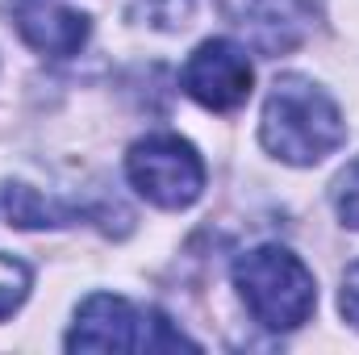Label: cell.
<instances>
[{"mask_svg":"<svg viewBox=\"0 0 359 355\" xmlns=\"http://www.w3.org/2000/svg\"><path fill=\"white\" fill-rule=\"evenodd\" d=\"M259 142L280 163L313 168L347 142V121L339 105L305 76H280L264 100Z\"/></svg>","mask_w":359,"mask_h":355,"instance_id":"6da1fadb","label":"cell"},{"mask_svg":"<svg viewBox=\"0 0 359 355\" xmlns=\"http://www.w3.org/2000/svg\"><path fill=\"white\" fill-rule=\"evenodd\" d=\"M234 288H238L247 314L276 335L305 326L318 305L313 272L288 247H276V243L251 247L234 260Z\"/></svg>","mask_w":359,"mask_h":355,"instance_id":"7a4b0ae2","label":"cell"},{"mask_svg":"<svg viewBox=\"0 0 359 355\" xmlns=\"http://www.w3.org/2000/svg\"><path fill=\"white\" fill-rule=\"evenodd\" d=\"M63 343H67V351H176V347H196L159 309H142V305L113 297V293H92L76 309V322H72Z\"/></svg>","mask_w":359,"mask_h":355,"instance_id":"3957f363","label":"cell"},{"mask_svg":"<svg viewBox=\"0 0 359 355\" xmlns=\"http://www.w3.org/2000/svg\"><path fill=\"white\" fill-rule=\"evenodd\" d=\"M126 176L142 201L159 209H188L205 192V163L196 147L180 134L138 138L126 155Z\"/></svg>","mask_w":359,"mask_h":355,"instance_id":"277c9868","label":"cell"},{"mask_svg":"<svg viewBox=\"0 0 359 355\" xmlns=\"http://www.w3.org/2000/svg\"><path fill=\"white\" fill-rule=\"evenodd\" d=\"M180 80H184V92L196 105H205L213 113H230V109H238L251 96L255 72H251V59H247V51L238 42L209 38V42H201L188 55Z\"/></svg>","mask_w":359,"mask_h":355,"instance_id":"5b68a950","label":"cell"},{"mask_svg":"<svg viewBox=\"0 0 359 355\" xmlns=\"http://www.w3.org/2000/svg\"><path fill=\"white\" fill-rule=\"evenodd\" d=\"M217 4L247 34V46H255L259 55H288L313 34L322 17V0H217Z\"/></svg>","mask_w":359,"mask_h":355,"instance_id":"8992f818","label":"cell"},{"mask_svg":"<svg viewBox=\"0 0 359 355\" xmlns=\"http://www.w3.org/2000/svg\"><path fill=\"white\" fill-rule=\"evenodd\" d=\"M17 34L50 59H72L84 51L92 34L88 13H76L67 0H13Z\"/></svg>","mask_w":359,"mask_h":355,"instance_id":"52a82bcc","label":"cell"},{"mask_svg":"<svg viewBox=\"0 0 359 355\" xmlns=\"http://www.w3.org/2000/svg\"><path fill=\"white\" fill-rule=\"evenodd\" d=\"M29 267L21 264L17 255H8V251H0V318H13L21 305H25V297H29Z\"/></svg>","mask_w":359,"mask_h":355,"instance_id":"ba28073f","label":"cell"},{"mask_svg":"<svg viewBox=\"0 0 359 355\" xmlns=\"http://www.w3.org/2000/svg\"><path fill=\"white\" fill-rule=\"evenodd\" d=\"M330 201H334V213L343 217V226L359 230V159L347 163V168L334 176V184H330Z\"/></svg>","mask_w":359,"mask_h":355,"instance_id":"9c48e42d","label":"cell"},{"mask_svg":"<svg viewBox=\"0 0 359 355\" xmlns=\"http://www.w3.org/2000/svg\"><path fill=\"white\" fill-rule=\"evenodd\" d=\"M339 309H343V318L359 326V264L343 276V293H339Z\"/></svg>","mask_w":359,"mask_h":355,"instance_id":"30bf717a","label":"cell"}]
</instances>
